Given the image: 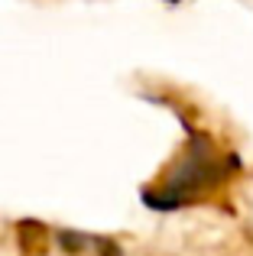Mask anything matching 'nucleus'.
Segmentation results:
<instances>
[{
    "instance_id": "nucleus-1",
    "label": "nucleus",
    "mask_w": 253,
    "mask_h": 256,
    "mask_svg": "<svg viewBox=\"0 0 253 256\" xmlns=\"http://www.w3.org/2000/svg\"><path fill=\"white\" fill-rule=\"evenodd\" d=\"M234 169H237L234 156H221L204 133H192L185 152L166 172V178L156 188L143 192V204L152 208V211H162V214L182 211L192 201H198V194L218 188Z\"/></svg>"
},
{
    "instance_id": "nucleus-2",
    "label": "nucleus",
    "mask_w": 253,
    "mask_h": 256,
    "mask_svg": "<svg viewBox=\"0 0 253 256\" xmlns=\"http://www.w3.org/2000/svg\"><path fill=\"white\" fill-rule=\"evenodd\" d=\"M166 4H178V0H166Z\"/></svg>"
}]
</instances>
